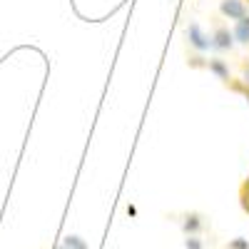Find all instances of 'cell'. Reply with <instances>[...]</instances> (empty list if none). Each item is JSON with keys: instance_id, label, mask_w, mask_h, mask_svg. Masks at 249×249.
<instances>
[{"instance_id": "6da1fadb", "label": "cell", "mask_w": 249, "mask_h": 249, "mask_svg": "<svg viewBox=\"0 0 249 249\" xmlns=\"http://www.w3.org/2000/svg\"><path fill=\"white\" fill-rule=\"evenodd\" d=\"M210 20H212V33H210V35H212V50H214V55L234 53L237 43H234V35H232L230 25L224 23V18L217 13V15H212Z\"/></svg>"}, {"instance_id": "7a4b0ae2", "label": "cell", "mask_w": 249, "mask_h": 249, "mask_svg": "<svg viewBox=\"0 0 249 249\" xmlns=\"http://www.w3.org/2000/svg\"><path fill=\"white\" fill-rule=\"evenodd\" d=\"M182 35H184L187 48H192V50H197V53L212 50V35L207 33L195 18H190V20H187V23L182 25Z\"/></svg>"}, {"instance_id": "3957f363", "label": "cell", "mask_w": 249, "mask_h": 249, "mask_svg": "<svg viewBox=\"0 0 249 249\" xmlns=\"http://www.w3.org/2000/svg\"><path fill=\"white\" fill-rule=\"evenodd\" d=\"M207 227H210V222H207V214L202 212H182L179 214V230L182 234H204Z\"/></svg>"}, {"instance_id": "277c9868", "label": "cell", "mask_w": 249, "mask_h": 249, "mask_svg": "<svg viewBox=\"0 0 249 249\" xmlns=\"http://www.w3.org/2000/svg\"><path fill=\"white\" fill-rule=\"evenodd\" d=\"M224 20H232V23H237V20H242L244 15H249V8L244 0H219V10H217Z\"/></svg>"}, {"instance_id": "5b68a950", "label": "cell", "mask_w": 249, "mask_h": 249, "mask_svg": "<svg viewBox=\"0 0 249 249\" xmlns=\"http://www.w3.org/2000/svg\"><path fill=\"white\" fill-rule=\"evenodd\" d=\"M207 70H210L217 80H222V82H227V80L232 77L230 60H224L222 55H212V57H210V65H207Z\"/></svg>"}, {"instance_id": "8992f818", "label": "cell", "mask_w": 249, "mask_h": 249, "mask_svg": "<svg viewBox=\"0 0 249 249\" xmlns=\"http://www.w3.org/2000/svg\"><path fill=\"white\" fill-rule=\"evenodd\" d=\"M232 35H234V43L239 48H249V15L237 20L234 28H232Z\"/></svg>"}, {"instance_id": "52a82bcc", "label": "cell", "mask_w": 249, "mask_h": 249, "mask_svg": "<svg viewBox=\"0 0 249 249\" xmlns=\"http://www.w3.org/2000/svg\"><path fill=\"white\" fill-rule=\"evenodd\" d=\"M184 57H187L184 62H187V68H190V70H207V65H210V57H207L204 53L192 50V48H187Z\"/></svg>"}, {"instance_id": "ba28073f", "label": "cell", "mask_w": 249, "mask_h": 249, "mask_svg": "<svg viewBox=\"0 0 249 249\" xmlns=\"http://www.w3.org/2000/svg\"><path fill=\"white\" fill-rule=\"evenodd\" d=\"M222 85L227 88V90H230V92H234V95H247V90H249V85H247V82H244V77L239 75V77H230V80H227V82H222Z\"/></svg>"}, {"instance_id": "9c48e42d", "label": "cell", "mask_w": 249, "mask_h": 249, "mask_svg": "<svg viewBox=\"0 0 249 249\" xmlns=\"http://www.w3.org/2000/svg\"><path fill=\"white\" fill-rule=\"evenodd\" d=\"M62 244H65L68 249H90L88 242L82 239L80 234H65V239H62Z\"/></svg>"}, {"instance_id": "30bf717a", "label": "cell", "mask_w": 249, "mask_h": 249, "mask_svg": "<svg viewBox=\"0 0 249 249\" xmlns=\"http://www.w3.org/2000/svg\"><path fill=\"white\" fill-rule=\"evenodd\" d=\"M239 207H242V212L249 217V182L239 184Z\"/></svg>"}, {"instance_id": "8fae6325", "label": "cell", "mask_w": 249, "mask_h": 249, "mask_svg": "<svg viewBox=\"0 0 249 249\" xmlns=\"http://www.w3.org/2000/svg\"><path fill=\"white\" fill-rule=\"evenodd\" d=\"M184 249H204V237L202 234H187L184 237Z\"/></svg>"}, {"instance_id": "7c38bea8", "label": "cell", "mask_w": 249, "mask_h": 249, "mask_svg": "<svg viewBox=\"0 0 249 249\" xmlns=\"http://www.w3.org/2000/svg\"><path fill=\"white\" fill-rule=\"evenodd\" d=\"M227 249H249V239L247 237H234L227 242Z\"/></svg>"}, {"instance_id": "4fadbf2b", "label": "cell", "mask_w": 249, "mask_h": 249, "mask_svg": "<svg viewBox=\"0 0 249 249\" xmlns=\"http://www.w3.org/2000/svg\"><path fill=\"white\" fill-rule=\"evenodd\" d=\"M55 249H68V247H65V244H62V242H60V244H57Z\"/></svg>"}, {"instance_id": "5bb4252c", "label": "cell", "mask_w": 249, "mask_h": 249, "mask_svg": "<svg viewBox=\"0 0 249 249\" xmlns=\"http://www.w3.org/2000/svg\"><path fill=\"white\" fill-rule=\"evenodd\" d=\"M244 100H247V105H249V90H247V95H244Z\"/></svg>"}, {"instance_id": "9a60e30c", "label": "cell", "mask_w": 249, "mask_h": 249, "mask_svg": "<svg viewBox=\"0 0 249 249\" xmlns=\"http://www.w3.org/2000/svg\"><path fill=\"white\" fill-rule=\"evenodd\" d=\"M244 182H249V175H247V177H244Z\"/></svg>"}, {"instance_id": "2e32d148", "label": "cell", "mask_w": 249, "mask_h": 249, "mask_svg": "<svg viewBox=\"0 0 249 249\" xmlns=\"http://www.w3.org/2000/svg\"><path fill=\"white\" fill-rule=\"evenodd\" d=\"M244 3H247V8H249V0H244Z\"/></svg>"}]
</instances>
